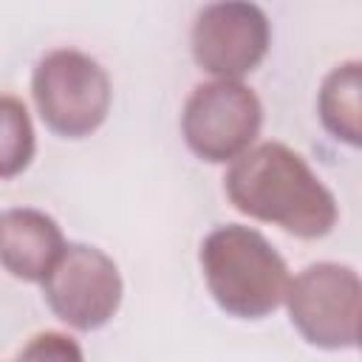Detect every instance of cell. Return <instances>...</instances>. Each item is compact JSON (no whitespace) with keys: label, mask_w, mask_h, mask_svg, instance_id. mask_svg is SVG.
<instances>
[{"label":"cell","mask_w":362,"mask_h":362,"mask_svg":"<svg viewBox=\"0 0 362 362\" xmlns=\"http://www.w3.org/2000/svg\"><path fill=\"white\" fill-rule=\"evenodd\" d=\"M65 238L54 218L37 209H6L0 218V257L20 280H45L65 252Z\"/></svg>","instance_id":"8"},{"label":"cell","mask_w":362,"mask_h":362,"mask_svg":"<svg viewBox=\"0 0 362 362\" xmlns=\"http://www.w3.org/2000/svg\"><path fill=\"white\" fill-rule=\"evenodd\" d=\"M42 283L51 311L76 331L102 328L122 303V274L96 246L71 243Z\"/></svg>","instance_id":"6"},{"label":"cell","mask_w":362,"mask_h":362,"mask_svg":"<svg viewBox=\"0 0 362 362\" xmlns=\"http://www.w3.org/2000/svg\"><path fill=\"white\" fill-rule=\"evenodd\" d=\"M359 345H362V334H359Z\"/></svg>","instance_id":"12"},{"label":"cell","mask_w":362,"mask_h":362,"mask_svg":"<svg viewBox=\"0 0 362 362\" xmlns=\"http://www.w3.org/2000/svg\"><path fill=\"white\" fill-rule=\"evenodd\" d=\"M14 362H85V356L71 337L59 331H42L28 339Z\"/></svg>","instance_id":"11"},{"label":"cell","mask_w":362,"mask_h":362,"mask_svg":"<svg viewBox=\"0 0 362 362\" xmlns=\"http://www.w3.org/2000/svg\"><path fill=\"white\" fill-rule=\"evenodd\" d=\"M269 40L272 28L257 6L212 3L195 17L192 57L206 74L238 82L260 65L269 51Z\"/></svg>","instance_id":"7"},{"label":"cell","mask_w":362,"mask_h":362,"mask_svg":"<svg viewBox=\"0 0 362 362\" xmlns=\"http://www.w3.org/2000/svg\"><path fill=\"white\" fill-rule=\"evenodd\" d=\"M3 141H0V175L11 178L20 173L34 153V130L25 105L14 96H3Z\"/></svg>","instance_id":"10"},{"label":"cell","mask_w":362,"mask_h":362,"mask_svg":"<svg viewBox=\"0 0 362 362\" xmlns=\"http://www.w3.org/2000/svg\"><path fill=\"white\" fill-rule=\"evenodd\" d=\"M201 269L215 303L243 320H260L286 303L291 277L272 243L249 226L226 223L201 243Z\"/></svg>","instance_id":"2"},{"label":"cell","mask_w":362,"mask_h":362,"mask_svg":"<svg viewBox=\"0 0 362 362\" xmlns=\"http://www.w3.org/2000/svg\"><path fill=\"white\" fill-rule=\"evenodd\" d=\"M31 93L42 122L65 136H90L110 110V79L105 68L82 51H48L31 76Z\"/></svg>","instance_id":"3"},{"label":"cell","mask_w":362,"mask_h":362,"mask_svg":"<svg viewBox=\"0 0 362 362\" xmlns=\"http://www.w3.org/2000/svg\"><path fill=\"white\" fill-rule=\"evenodd\" d=\"M291 325L317 348H351L362 334V277L342 263L303 269L286 294Z\"/></svg>","instance_id":"4"},{"label":"cell","mask_w":362,"mask_h":362,"mask_svg":"<svg viewBox=\"0 0 362 362\" xmlns=\"http://www.w3.org/2000/svg\"><path fill=\"white\" fill-rule=\"evenodd\" d=\"M263 107L243 82L215 79L195 85L181 113V133L187 147L212 164L235 161L257 139Z\"/></svg>","instance_id":"5"},{"label":"cell","mask_w":362,"mask_h":362,"mask_svg":"<svg viewBox=\"0 0 362 362\" xmlns=\"http://www.w3.org/2000/svg\"><path fill=\"white\" fill-rule=\"evenodd\" d=\"M317 110L337 141L362 150V62H342L325 74Z\"/></svg>","instance_id":"9"},{"label":"cell","mask_w":362,"mask_h":362,"mask_svg":"<svg viewBox=\"0 0 362 362\" xmlns=\"http://www.w3.org/2000/svg\"><path fill=\"white\" fill-rule=\"evenodd\" d=\"M223 189L238 212L305 240L328 235L339 215L334 192L311 173L300 153L280 141H263L235 158Z\"/></svg>","instance_id":"1"}]
</instances>
